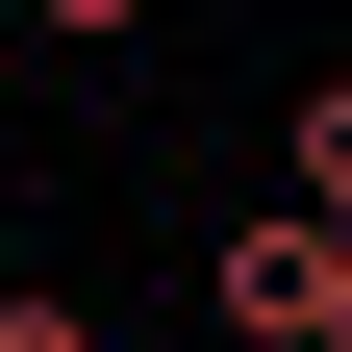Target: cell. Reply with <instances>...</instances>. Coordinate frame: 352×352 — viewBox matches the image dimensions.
<instances>
[{"mask_svg":"<svg viewBox=\"0 0 352 352\" xmlns=\"http://www.w3.org/2000/svg\"><path fill=\"white\" fill-rule=\"evenodd\" d=\"M201 302H227L252 352H327V327H352V227H327V201H252V227L201 252Z\"/></svg>","mask_w":352,"mask_h":352,"instance_id":"1","label":"cell"},{"mask_svg":"<svg viewBox=\"0 0 352 352\" xmlns=\"http://www.w3.org/2000/svg\"><path fill=\"white\" fill-rule=\"evenodd\" d=\"M302 201L352 227V76H302Z\"/></svg>","mask_w":352,"mask_h":352,"instance_id":"2","label":"cell"},{"mask_svg":"<svg viewBox=\"0 0 352 352\" xmlns=\"http://www.w3.org/2000/svg\"><path fill=\"white\" fill-rule=\"evenodd\" d=\"M0 352H101V302H25V277H0Z\"/></svg>","mask_w":352,"mask_h":352,"instance_id":"3","label":"cell"},{"mask_svg":"<svg viewBox=\"0 0 352 352\" xmlns=\"http://www.w3.org/2000/svg\"><path fill=\"white\" fill-rule=\"evenodd\" d=\"M25 25H76V51H126V25H151V0H25Z\"/></svg>","mask_w":352,"mask_h":352,"instance_id":"4","label":"cell"},{"mask_svg":"<svg viewBox=\"0 0 352 352\" xmlns=\"http://www.w3.org/2000/svg\"><path fill=\"white\" fill-rule=\"evenodd\" d=\"M327 352H352V327H327Z\"/></svg>","mask_w":352,"mask_h":352,"instance_id":"5","label":"cell"}]
</instances>
